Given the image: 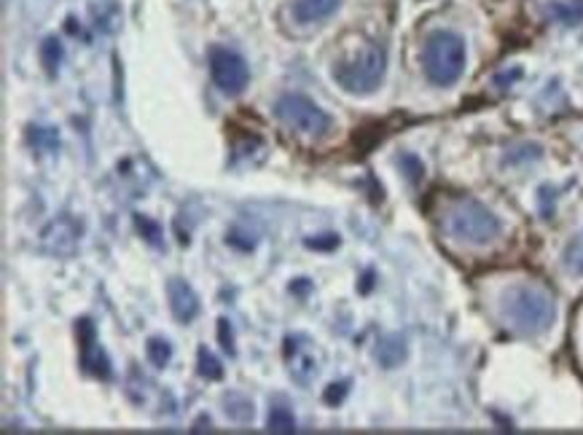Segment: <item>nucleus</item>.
Listing matches in <instances>:
<instances>
[{
  "mask_svg": "<svg viewBox=\"0 0 583 435\" xmlns=\"http://www.w3.org/2000/svg\"><path fill=\"white\" fill-rule=\"evenodd\" d=\"M554 317H556L554 296L537 282H519L502 296V320L516 333L537 336L549 331Z\"/></svg>",
  "mask_w": 583,
  "mask_h": 435,
  "instance_id": "1",
  "label": "nucleus"
},
{
  "mask_svg": "<svg viewBox=\"0 0 583 435\" xmlns=\"http://www.w3.org/2000/svg\"><path fill=\"white\" fill-rule=\"evenodd\" d=\"M441 226L449 237L465 244H489L500 234V221L470 196H452L444 207Z\"/></svg>",
  "mask_w": 583,
  "mask_h": 435,
  "instance_id": "2",
  "label": "nucleus"
},
{
  "mask_svg": "<svg viewBox=\"0 0 583 435\" xmlns=\"http://www.w3.org/2000/svg\"><path fill=\"white\" fill-rule=\"evenodd\" d=\"M385 67H387L385 48L376 46V43H363L355 54H350L347 60L336 62L334 78L350 95H371L382 83Z\"/></svg>",
  "mask_w": 583,
  "mask_h": 435,
  "instance_id": "3",
  "label": "nucleus"
},
{
  "mask_svg": "<svg viewBox=\"0 0 583 435\" xmlns=\"http://www.w3.org/2000/svg\"><path fill=\"white\" fill-rule=\"evenodd\" d=\"M422 67L425 76L436 86H449L465 70V43L454 32H433L422 48Z\"/></svg>",
  "mask_w": 583,
  "mask_h": 435,
  "instance_id": "4",
  "label": "nucleus"
},
{
  "mask_svg": "<svg viewBox=\"0 0 583 435\" xmlns=\"http://www.w3.org/2000/svg\"><path fill=\"white\" fill-rule=\"evenodd\" d=\"M275 113L285 127L296 129V132H301V134H307V137H323V134H328L331 127H334L331 116L304 95L280 97V99H277Z\"/></svg>",
  "mask_w": 583,
  "mask_h": 435,
  "instance_id": "5",
  "label": "nucleus"
},
{
  "mask_svg": "<svg viewBox=\"0 0 583 435\" xmlns=\"http://www.w3.org/2000/svg\"><path fill=\"white\" fill-rule=\"evenodd\" d=\"M210 76L212 83L224 92V95L234 97L242 95L250 83V70L240 54L228 51L224 46H212L210 48Z\"/></svg>",
  "mask_w": 583,
  "mask_h": 435,
  "instance_id": "6",
  "label": "nucleus"
},
{
  "mask_svg": "<svg viewBox=\"0 0 583 435\" xmlns=\"http://www.w3.org/2000/svg\"><path fill=\"white\" fill-rule=\"evenodd\" d=\"M78 338H81V363L86 371H92L100 379H108L111 376V366H108V357L102 354V350L95 347V325L89 322V317H83L78 322Z\"/></svg>",
  "mask_w": 583,
  "mask_h": 435,
  "instance_id": "7",
  "label": "nucleus"
},
{
  "mask_svg": "<svg viewBox=\"0 0 583 435\" xmlns=\"http://www.w3.org/2000/svg\"><path fill=\"white\" fill-rule=\"evenodd\" d=\"M167 293H170V309H172V315L180 322L194 320L196 312H199V298H196V293L191 290V285H186L183 279L172 277L167 282Z\"/></svg>",
  "mask_w": 583,
  "mask_h": 435,
  "instance_id": "8",
  "label": "nucleus"
},
{
  "mask_svg": "<svg viewBox=\"0 0 583 435\" xmlns=\"http://www.w3.org/2000/svg\"><path fill=\"white\" fill-rule=\"evenodd\" d=\"M339 6L341 0H293L291 11L299 25H315L328 19Z\"/></svg>",
  "mask_w": 583,
  "mask_h": 435,
  "instance_id": "9",
  "label": "nucleus"
},
{
  "mask_svg": "<svg viewBox=\"0 0 583 435\" xmlns=\"http://www.w3.org/2000/svg\"><path fill=\"white\" fill-rule=\"evenodd\" d=\"M546 16L551 22H559V25H581L583 22V0H556L546 6Z\"/></svg>",
  "mask_w": 583,
  "mask_h": 435,
  "instance_id": "10",
  "label": "nucleus"
},
{
  "mask_svg": "<svg viewBox=\"0 0 583 435\" xmlns=\"http://www.w3.org/2000/svg\"><path fill=\"white\" fill-rule=\"evenodd\" d=\"M373 354H376V360H379L385 368H392V366H398V363H404L406 360V341L401 336L382 338V341L376 344Z\"/></svg>",
  "mask_w": 583,
  "mask_h": 435,
  "instance_id": "11",
  "label": "nucleus"
},
{
  "mask_svg": "<svg viewBox=\"0 0 583 435\" xmlns=\"http://www.w3.org/2000/svg\"><path fill=\"white\" fill-rule=\"evenodd\" d=\"M266 427L272 433H293L296 430V417L288 406H272L269 417H266Z\"/></svg>",
  "mask_w": 583,
  "mask_h": 435,
  "instance_id": "12",
  "label": "nucleus"
},
{
  "mask_svg": "<svg viewBox=\"0 0 583 435\" xmlns=\"http://www.w3.org/2000/svg\"><path fill=\"white\" fill-rule=\"evenodd\" d=\"M41 60H43V67L54 76L57 67H60V60H62V46H60L57 38H46V41L41 43Z\"/></svg>",
  "mask_w": 583,
  "mask_h": 435,
  "instance_id": "13",
  "label": "nucleus"
},
{
  "mask_svg": "<svg viewBox=\"0 0 583 435\" xmlns=\"http://www.w3.org/2000/svg\"><path fill=\"white\" fill-rule=\"evenodd\" d=\"M565 266L570 272L583 274V231L565 247Z\"/></svg>",
  "mask_w": 583,
  "mask_h": 435,
  "instance_id": "14",
  "label": "nucleus"
},
{
  "mask_svg": "<svg viewBox=\"0 0 583 435\" xmlns=\"http://www.w3.org/2000/svg\"><path fill=\"white\" fill-rule=\"evenodd\" d=\"M148 360L153 363V366H167V360H170V354H172V347L167 344V338H159V336H153V338H148Z\"/></svg>",
  "mask_w": 583,
  "mask_h": 435,
  "instance_id": "15",
  "label": "nucleus"
},
{
  "mask_svg": "<svg viewBox=\"0 0 583 435\" xmlns=\"http://www.w3.org/2000/svg\"><path fill=\"white\" fill-rule=\"evenodd\" d=\"M226 414L237 422H247L253 417V403L242 398V395H228L226 398Z\"/></svg>",
  "mask_w": 583,
  "mask_h": 435,
  "instance_id": "16",
  "label": "nucleus"
},
{
  "mask_svg": "<svg viewBox=\"0 0 583 435\" xmlns=\"http://www.w3.org/2000/svg\"><path fill=\"white\" fill-rule=\"evenodd\" d=\"M199 373L207 376V379H221L224 376V366L215 360V354H210L207 350H199Z\"/></svg>",
  "mask_w": 583,
  "mask_h": 435,
  "instance_id": "17",
  "label": "nucleus"
},
{
  "mask_svg": "<svg viewBox=\"0 0 583 435\" xmlns=\"http://www.w3.org/2000/svg\"><path fill=\"white\" fill-rule=\"evenodd\" d=\"M30 137L35 140V145L38 148H57L60 145V137H57V132L54 129H43V127H35L33 132H30Z\"/></svg>",
  "mask_w": 583,
  "mask_h": 435,
  "instance_id": "18",
  "label": "nucleus"
},
{
  "mask_svg": "<svg viewBox=\"0 0 583 435\" xmlns=\"http://www.w3.org/2000/svg\"><path fill=\"white\" fill-rule=\"evenodd\" d=\"M347 389H350V385L347 382H336V385H331L328 389H325V403H331V406H336V403H341V398L347 395Z\"/></svg>",
  "mask_w": 583,
  "mask_h": 435,
  "instance_id": "19",
  "label": "nucleus"
},
{
  "mask_svg": "<svg viewBox=\"0 0 583 435\" xmlns=\"http://www.w3.org/2000/svg\"><path fill=\"white\" fill-rule=\"evenodd\" d=\"M218 336H221V347L226 350V352H234V341H231V325H228V320H218Z\"/></svg>",
  "mask_w": 583,
  "mask_h": 435,
  "instance_id": "20",
  "label": "nucleus"
}]
</instances>
